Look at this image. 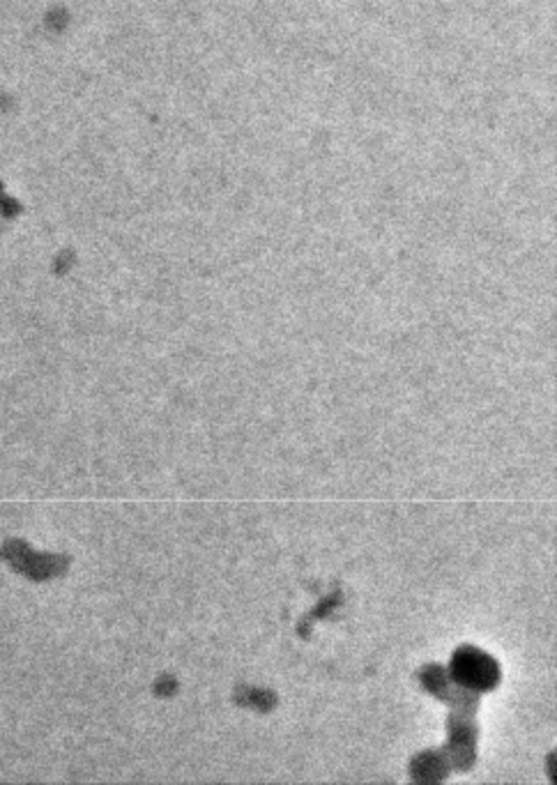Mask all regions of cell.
Segmentation results:
<instances>
[{"label":"cell","instance_id":"6da1fadb","mask_svg":"<svg viewBox=\"0 0 557 785\" xmlns=\"http://www.w3.org/2000/svg\"><path fill=\"white\" fill-rule=\"evenodd\" d=\"M456 678L463 679L470 687H489L496 679V668L490 666L481 654H470V657L456 659Z\"/></svg>","mask_w":557,"mask_h":785}]
</instances>
